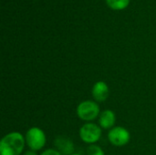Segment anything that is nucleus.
Wrapping results in <instances>:
<instances>
[{
	"instance_id": "423d86ee",
	"label": "nucleus",
	"mask_w": 156,
	"mask_h": 155,
	"mask_svg": "<svg viewBox=\"0 0 156 155\" xmlns=\"http://www.w3.org/2000/svg\"><path fill=\"white\" fill-rule=\"evenodd\" d=\"M92 98L96 102H103L105 101L110 95V89L106 82L104 81H97L91 90Z\"/></svg>"
},
{
	"instance_id": "6e6552de",
	"label": "nucleus",
	"mask_w": 156,
	"mask_h": 155,
	"mask_svg": "<svg viewBox=\"0 0 156 155\" xmlns=\"http://www.w3.org/2000/svg\"><path fill=\"white\" fill-rule=\"evenodd\" d=\"M55 146L62 155L73 154L74 144L69 139L66 137H58L55 140Z\"/></svg>"
},
{
	"instance_id": "0eeeda50",
	"label": "nucleus",
	"mask_w": 156,
	"mask_h": 155,
	"mask_svg": "<svg viewBox=\"0 0 156 155\" xmlns=\"http://www.w3.org/2000/svg\"><path fill=\"white\" fill-rule=\"evenodd\" d=\"M116 123V115L112 110H105L101 112L99 116V124L101 129L111 130L115 127Z\"/></svg>"
},
{
	"instance_id": "39448f33",
	"label": "nucleus",
	"mask_w": 156,
	"mask_h": 155,
	"mask_svg": "<svg viewBox=\"0 0 156 155\" xmlns=\"http://www.w3.org/2000/svg\"><path fill=\"white\" fill-rule=\"evenodd\" d=\"M108 140L113 146L122 147L130 142L131 134L127 129L122 126H115L108 132Z\"/></svg>"
},
{
	"instance_id": "f8f14e48",
	"label": "nucleus",
	"mask_w": 156,
	"mask_h": 155,
	"mask_svg": "<svg viewBox=\"0 0 156 155\" xmlns=\"http://www.w3.org/2000/svg\"><path fill=\"white\" fill-rule=\"evenodd\" d=\"M24 155H37V152L30 150V151H27V152H26V153H24Z\"/></svg>"
},
{
	"instance_id": "9b49d317",
	"label": "nucleus",
	"mask_w": 156,
	"mask_h": 155,
	"mask_svg": "<svg viewBox=\"0 0 156 155\" xmlns=\"http://www.w3.org/2000/svg\"><path fill=\"white\" fill-rule=\"evenodd\" d=\"M40 155H62L56 149H47Z\"/></svg>"
},
{
	"instance_id": "ddd939ff",
	"label": "nucleus",
	"mask_w": 156,
	"mask_h": 155,
	"mask_svg": "<svg viewBox=\"0 0 156 155\" xmlns=\"http://www.w3.org/2000/svg\"><path fill=\"white\" fill-rule=\"evenodd\" d=\"M71 155H81V154H79V153H73V154Z\"/></svg>"
},
{
	"instance_id": "20e7f679",
	"label": "nucleus",
	"mask_w": 156,
	"mask_h": 155,
	"mask_svg": "<svg viewBox=\"0 0 156 155\" xmlns=\"http://www.w3.org/2000/svg\"><path fill=\"white\" fill-rule=\"evenodd\" d=\"M101 128L100 125H97L92 122H87L83 124L80 129V137L83 143L88 144H95L100 141L101 137Z\"/></svg>"
},
{
	"instance_id": "9d476101",
	"label": "nucleus",
	"mask_w": 156,
	"mask_h": 155,
	"mask_svg": "<svg viewBox=\"0 0 156 155\" xmlns=\"http://www.w3.org/2000/svg\"><path fill=\"white\" fill-rule=\"evenodd\" d=\"M87 155H105V153L99 145L90 144L87 148Z\"/></svg>"
},
{
	"instance_id": "f03ea898",
	"label": "nucleus",
	"mask_w": 156,
	"mask_h": 155,
	"mask_svg": "<svg viewBox=\"0 0 156 155\" xmlns=\"http://www.w3.org/2000/svg\"><path fill=\"white\" fill-rule=\"evenodd\" d=\"M79 119L84 122H92L99 118L101 110L99 104L95 100H83L81 101L76 110Z\"/></svg>"
},
{
	"instance_id": "7ed1b4c3",
	"label": "nucleus",
	"mask_w": 156,
	"mask_h": 155,
	"mask_svg": "<svg viewBox=\"0 0 156 155\" xmlns=\"http://www.w3.org/2000/svg\"><path fill=\"white\" fill-rule=\"evenodd\" d=\"M25 139L27 147L35 152L42 150L47 143V137L44 131L37 127H32L27 130Z\"/></svg>"
},
{
	"instance_id": "f257e3e1",
	"label": "nucleus",
	"mask_w": 156,
	"mask_h": 155,
	"mask_svg": "<svg viewBox=\"0 0 156 155\" xmlns=\"http://www.w3.org/2000/svg\"><path fill=\"white\" fill-rule=\"evenodd\" d=\"M25 145L26 139L22 133L18 132H9L0 142V155H20Z\"/></svg>"
},
{
	"instance_id": "1a4fd4ad",
	"label": "nucleus",
	"mask_w": 156,
	"mask_h": 155,
	"mask_svg": "<svg viewBox=\"0 0 156 155\" xmlns=\"http://www.w3.org/2000/svg\"><path fill=\"white\" fill-rule=\"evenodd\" d=\"M108 6L114 10H122L126 8L129 4L130 0H106Z\"/></svg>"
}]
</instances>
